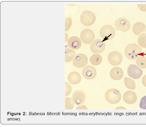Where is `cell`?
Here are the masks:
<instances>
[{"label": "cell", "instance_id": "6da1fadb", "mask_svg": "<svg viewBox=\"0 0 146 127\" xmlns=\"http://www.w3.org/2000/svg\"><path fill=\"white\" fill-rule=\"evenodd\" d=\"M125 53L127 58L131 60H134L140 57L144 56L141 48L135 43L128 45L125 49Z\"/></svg>", "mask_w": 146, "mask_h": 127}, {"label": "cell", "instance_id": "7a4b0ae2", "mask_svg": "<svg viewBox=\"0 0 146 127\" xmlns=\"http://www.w3.org/2000/svg\"><path fill=\"white\" fill-rule=\"evenodd\" d=\"M105 98L110 104L115 105L121 101V95L120 91L115 89H111L107 91L105 95Z\"/></svg>", "mask_w": 146, "mask_h": 127}, {"label": "cell", "instance_id": "3957f363", "mask_svg": "<svg viewBox=\"0 0 146 127\" xmlns=\"http://www.w3.org/2000/svg\"><path fill=\"white\" fill-rule=\"evenodd\" d=\"M80 21L84 26H90L93 25L96 21V17L92 12L88 10L83 11L80 15Z\"/></svg>", "mask_w": 146, "mask_h": 127}, {"label": "cell", "instance_id": "277c9868", "mask_svg": "<svg viewBox=\"0 0 146 127\" xmlns=\"http://www.w3.org/2000/svg\"><path fill=\"white\" fill-rule=\"evenodd\" d=\"M100 35L104 42L110 40L115 37V31L112 26L109 25H105L101 28Z\"/></svg>", "mask_w": 146, "mask_h": 127}, {"label": "cell", "instance_id": "5b68a950", "mask_svg": "<svg viewBox=\"0 0 146 127\" xmlns=\"http://www.w3.org/2000/svg\"><path fill=\"white\" fill-rule=\"evenodd\" d=\"M95 38L94 32L91 29H85L81 32L80 34L81 40L84 44H90L92 43Z\"/></svg>", "mask_w": 146, "mask_h": 127}, {"label": "cell", "instance_id": "8992f818", "mask_svg": "<svg viewBox=\"0 0 146 127\" xmlns=\"http://www.w3.org/2000/svg\"><path fill=\"white\" fill-rule=\"evenodd\" d=\"M131 23L127 19L120 18L117 19L115 23V27L117 30L126 32L130 28Z\"/></svg>", "mask_w": 146, "mask_h": 127}, {"label": "cell", "instance_id": "52a82bcc", "mask_svg": "<svg viewBox=\"0 0 146 127\" xmlns=\"http://www.w3.org/2000/svg\"><path fill=\"white\" fill-rule=\"evenodd\" d=\"M88 59L86 56L83 54H79L76 56L72 62L73 66L78 68L85 67L87 64Z\"/></svg>", "mask_w": 146, "mask_h": 127}, {"label": "cell", "instance_id": "ba28073f", "mask_svg": "<svg viewBox=\"0 0 146 127\" xmlns=\"http://www.w3.org/2000/svg\"><path fill=\"white\" fill-rule=\"evenodd\" d=\"M90 50L94 53H101L103 52L106 48V44L102 39H97L91 44Z\"/></svg>", "mask_w": 146, "mask_h": 127}, {"label": "cell", "instance_id": "9c48e42d", "mask_svg": "<svg viewBox=\"0 0 146 127\" xmlns=\"http://www.w3.org/2000/svg\"><path fill=\"white\" fill-rule=\"evenodd\" d=\"M108 60L110 64L113 66L120 65L122 62L123 57L122 54L117 51L111 52L108 56Z\"/></svg>", "mask_w": 146, "mask_h": 127}, {"label": "cell", "instance_id": "30bf717a", "mask_svg": "<svg viewBox=\"0 0 146 127\" xmlns=\"http://www.w3.org/2000/svg\"><path fill=\"white\" fill-rule=\"evenodd\" d=\"M127 73L129 77L136 80L141 77L143 74V71L136 65L131 64L128 67Z\"/></svg>", "mask_w": 146, "mask_h": 127}, {"label": "cell", "instance_id": "8fae6325", "mask_svg": "<svg viewBox=\"0 0 146 127\" xmlns=\"http://www.w3.org/2000/svg\"><path fill=\"white\" fill-rule=\"evenodd\" d=\"M86 98V95L83 91L77 90L73 93L71 99L74 105H80L84 104Z\"/></svg>", "mask_w": 146, "mask_h": 127}, {"label": "cell", "instance_id": "7c38bea8", "mask_svg": "<svg viewBox=\"0 0 146 127\" xmlns=\"http://www.w3.org/2000/svg\"><path fill=\"white\" fill-rule=\"evenodd\" d=\"M82 74L84 77L87 80H92L97 75L96 70L94 66L90 65H88L83 69Z\"/></svg>", "mask_w": 146, "mask_h": 127}, {"label": "cell", "instance_id": "4fadbf2b", "mask_svg": "<svg viewBox=\"0 0 146 127\" xmlns=\"http://www.w3.org/2000/svg\"><path fill=\"white\" fill-rule=\"evenodd\" d=\"M123 99L124 102L128 105H133L136 102L137 96L136 93L131 91H127L124 94Z\"/></svg>", "mask_w": 146, "mask_h": 127}, {"label": "cell", "instance_id": "5bb4252c", "mask_svg": "<svg viewBox=\"0 0 146 127\" xmlns=\"http://www.w3.org/2000/svg\"><path fill=\"white\" fill-rule=\"evenodd\" d=\"M110 75L113 80L119 81L123 77L124 73L122 69L117 67H113L111 69Z\"/></svg>", "mask_w": 146, "mask_h": 127}, {"label": "cell", "instance_id": "9a60e30c", "mask_svg": "<svg viewBox=\"0 0 146 127\" xmlns=\"http://www.w3.org/2000/svg\"><path fill=\"white\" fill-rule=\"evenodd\" d=\"M68 44L70 49L74 50L80 49L82 45L80 39L76 36H72L68 40Z\"/></svg>", "mask_w": 146, "mask_h": 127}, {"label": "cell", "instance_id": "2e32d148", "mask_svg": "<svg viewBox=\"0 0 146 127\" xmlns=\"http://www.w3.org/2000/svg\"><path fill=\"white\" fill-rule=\"evenodd\" d=\"M68 79L71 84L76 85L82 81V77L79 73L74 71L69 74Z\"/></svg>", "mask_w": 146, "mask_h": 127}, {"label": "cell", "instance_id": "e0dca14e", "mask_svg": "<svg viewBox=\"0 0 146 127\" xmlns=\"http://www.w3.org/2000/svg\"><path fill=\"white\" fill-rule=\"evenodd\" d=\"M132 30L135 35L139 36L146 30V26L142 22H137L133 26Z\"/></svg>", "mask_w": 146, "mask_h": 127}, {"label": "cell", "instance_id": "ac0fdd59", "mask_svg": "<svg viewBox=\"0 0 146 127\" xmlns=\"http://www.w3.org/2000/svg\"><path fill=\"white\" fill-rule=\"evenodd\" d=\"M102 60L103 58L102 56L98 54H93L90 59V61L91 64L96 66L100 65Z\"/></svg>", "mask_w": 146, "mask_h": 127}, {"label": "cell", "instance_id": "d6986e66", "mask_svg": "<svg viewBox=\"0 0 146 127\" xmlns=\"http://www.w3.org/2000/svg\"><path fill=\"white\" fill-rule=\"evenodd\" d=\"M76 54V53L75 51L68 48H66L65 62H71L74 59Z\"/></svg>", "mask_w": 146, "mask_h": 127}, {"label": "cell", "instance_id": "ffe728a7", "mask_svg": "<svg viewBox=\"0 0 146 127\" xmlns=\"http://www.w3.org/2000/svg\"><path fill=\"white\" fill-rule=\"evenodd\" d=\"M124 83L125 86L128 89L134 90L136 88V84L135 81L131 78L125 77L124 79Z\"/></svg>", "mask_w": 146, "mask_h": 127}, {"label": "cell", "instance_id": "44dd1931", "mask_svg": "<svg viewBox=\"0 0 146 127\" xmlns=\"http://www.w3.org/2000/svg\"><path fill=\"white\" fill-rule=\"evenodd\" d=\"M137 65L142 69L146 68V58L141 56L137 59L135 61Z\"/></svg>", "mask_w": 146, "mask_h": 127}, {"label": "cell", "instance_id": "7402d4cb", "mask_svg": "<svg viewBox=\"0 0 146 127\" xmlns=\"http://www.w3.org/2000/svg\"><path fill=\"white\" fill-rule=\"evenodd\" d=\"M138 43L140 46L146 48V34H143L141 35L138 39Z\"/></svg>", "mask_w": 146, "mask_h": 127}, {"label": "cell", "instance_id": "603a6c76", "mask_svg": "<svg viewBox=\"0 0 146 127\" xmlns=\"http://www.w3.org/2000/svg\"><path fill=\"white\" fill-rule=\"evenodd\" d=\"M66 109H72L74 108L75 105L73 103L71 98L67 97L65 99Z\"/></svg>", "mask_w": 146, "mask_h": 127}, {"label": "cell", "instance_id": "cb8c5ba5", "mask_svg": "<svg viewBox=\"0 0 146 127\" xmlns=\"http://www.w3.org/2000/svg\"><path fill=\"white\" fill-rule=\"evenodd\" d=\"M72 24V21L71 19L70 18H68L66 19V31L69 30Z\"/></svg>", "mask_w": 146, "mask_h": 127}, {"label": "cell", "instance_id": "d4e9b609", "mask_svg": "<svg viewBox=\"0 0 146 127\" xmlns=\"http://www.w3.org/2000/svg\"><path fill=\"white\" fill-rule=\"evenodd\" d=\"M140 108L144 110H146V96L141 98L139 104Z\"/></svg>", "mask_w": 146, "mask_h": 127}, {"label": "cell", "instance_id": "484cf974", "mask_svg": "<svg viewBox=\"0 0 146 127\" xmlns=\"http://www.w3.org/2000/svg\"><path fill=\"white\" fill-rule=\"evenodd\" d=\"M72 91V87L68 83H66V97H68Z\"/></svg>", "mask_w": 146, "mask_h": 127}, {"label": "cell", "instance_id": "4316f807", "mask_svg": "<svg viewBox=\"0 0 146 127\" xmlns=\"http://www.w3.org/2000/svg\"><path fill=\"white\" fill-rule=\"evenodd\" d=\"M137 5L140 11L146 12V4H137Z\"/></svg>", "mask_w": 146, "mask_h": 127}, {"label": "cell", "instance_id": "83f0119b", "mask_svg": "<svg viewBox=\"0 0 146 127\" xmlns=\"http://www.w3.org/2000/svg\"><path fill=\"white\" fill-rule=\"evenodd\" d=\"M76 109H88L87 107L85 105H82L78 106Z\"/></svg>", "mask_w": 146, "mask_h": 127}, {"label": "cell", "instance_id": "f1b7e54d", "mask_svg": "<svg viewBox=\"0 0 146 127\" xmlns=\"http://www.w3.org/2000/svg\"><path fill=\"white\" fill-rule=\"evenodd\" d=\"M142 82L143 85L146 87V75H145L143 77Z\"/></svg>", "mask_w": 146, "mask_h": 127}, {"label": "cell", "instance_id": "f546056e", "mask_svg": "<svg viewBox=\"0 0 146 127\" xmlns=\"http://www.w3.org/2000/svg\"><path fill=\"white\" fill-rule=\"evenodd\" d=\"M115 109H127L125 107L123 106H119L116 108Z\"/></svg>", "mask_w": 146, "mask_h": 127}, {"label": "cell", "instance_id": "4dcf8cb0", "mask_svg": "<svg viewBox=\"0 0 146 127\" xmlns=\"http://www.w3.org/2000/svg\"><path fill=\"white\" fill-rule=\"evenodd\" d=\"M66 42L67 41V40L68 39V34H66Z\"/></svg>", "mask_w": 146, "mask_h": 127}, {"label": "cell", "instance_id": "1f68e13d", "mask_svg": "<svg viewBox=\"0 0 146 127\" xmlns=\"http://www.w3.org/2000/svg\"><path fill=\"white\" fill-rule=\"evenodd\" d=\"M145 57H146V50L145 51Z\"/></svg>", "mask_w": 146, "mask_h": 127}, {"label": "cell", "instance_id": "d6a6232c", "mask_svg": "<svg viewBox=\"0 0 146 127\" xmlns=\"http://www.w3.org/2000/svg\"></svg>", "mask_w": 146, "mask_h": 127}]
</instances>
